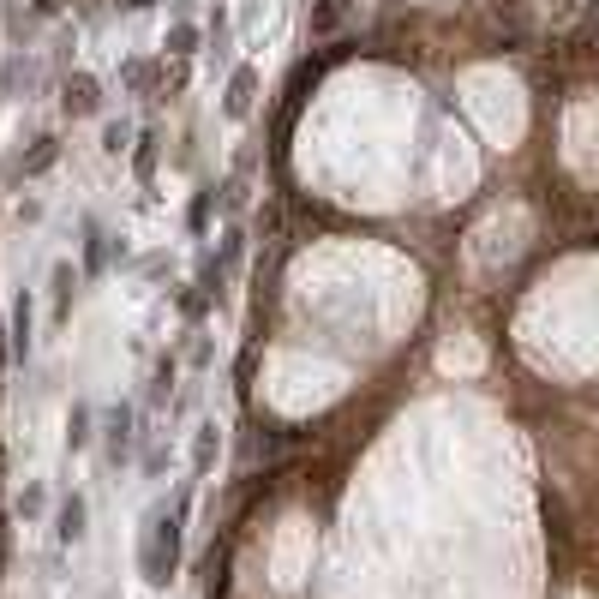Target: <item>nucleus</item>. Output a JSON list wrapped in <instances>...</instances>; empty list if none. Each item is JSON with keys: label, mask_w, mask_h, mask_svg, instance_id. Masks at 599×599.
Instances as JSON below:
<instances>
[{"label": "nucleus", "mask_w": 599, "mask_h": 599, "mask_svg": "<svg viewBox=\"0 0 599 599\" xmlns=\"http://www.w3.org/2000/svg\"><path fill=\"white\" fill-rule=\"evenodd\" d=\"M30 6H36V12H60V0H30Z\"/></svg>", "instance_id": "15"}, {"label": "nucleus", "mask_w": 599, "mask_h": 599, "mask_svg": "<svg viewBox=\"0 0 599 599\" xmlns=\"http://www.w3.org/2000/svg\"><path fill=\"white\" fill-rule=\"evenodd\" d=\"M342 24H348V0H312V18H306L312 36H336Z\"/></svg>", "instance_id": "4"}, {"label": "nucleus", "mask_w": 599, "mask_h": 599, "mask_svg": "<svg viewBox=\"0 0 599 599\" xmlns=\"http://www.w3.org/2000/svg\"><path fill=\"white\" fill-rule=\"evenodd\" d=\"M24 348H30V294L12 300V354H24Z\"/></svg>", "instance_id": "8"}, {"label": "nucleus", "mask_w": 599, "mask_h": 599, "mask_svg": "<svg viewBox=\"0 0 599 599\" xmlns=\"http://www.w3.org/2000/svg\"><path fill=\"white\" fill-rule=\"evenodd\" d=\"M36 510H42V486H24L18 492V516H36Z\"/></svg>", "instance_id": "14"}, {"label": "nucleus", "mask_w": 599, "mask_h": 599, "mask_svg": "<svg viewBox=\"0 0 599 599\" xmlns=\"http://www.w3.org/2000/svg\"><path fill=\"white\" fill-rule=\"evenodd\" d=\"M72 288H78L72 264H60V270H54V318H66V306H72Z\"/></svg>", "instance_id": "10"}, {"label": "nucleus", "mask_w": 599, "mask_h": 599, "mask_svg": "<svg viewBox=\"0 0 599 599\" xmlns=\"http://www.w3.org/2000/svg\"><path fill=\"white\" fill-rule=\"evenodd\" d=\"M138 564H144V582H156V588H168V582H174V570H180V516H168V510H156V516H150Z\"/></svg>", "instance_id": "1"}, {"label": "nucleus", "mask_w": 599, "mask_h": 599, "mask_svg": "<svg viewBox=\"0 0 599 599\" xmlns=\"http://www.w3.org/2000/svg\"><path fill=\"white\" fill-rule=\"evenodd\" d=\"M252 90H258V72H252V66H240V72H234V84H228V114H246V108H252Z\"/></svg>", "instance_id": "7"}, {"label": "nucleus", "mask_w": 599, "mask_h": 599, "mask_svg": "<svg viewBox=\"0 0 599 599\" xmlns=\"http://www.w3.org/2000/svg\"><path fill=\"white\" fill-rule=\"evenodd\" d=\"M216 450H222V438H216V426H198V444H192V468H198V474H210V462H216Z\"/></svg>", "instance_id": "9"}, {"label": "nucleus", "mask_w": 599, "mask_h": 599, "mask_svg": "<svg viewBox=\"0 0 599 599\" xmlns=\"http://www.w3.org/2000/svg\"><path fill=\"white\" fill-rule=\"evenodd\" d=\"M126 450H132V408H126V402H120V408H114V414H108V456H114V462H120V456H126Z\"/></svg>", "instance_id": "6"}, {"label": "nucleus", "mask_w": 599, "mask_h": 599, "mask_svg": "<svg viewBox=\"0 0 599 599\" xmlns=\"http://www.w3.org/2000/svg\"><path fill=\"white\" fill-rule=\"evenodd\" d=\"M54 156H60V144H54V138H36V150L24 156V174H42V168H54Z\"/></svg>", "instance_id": "11"}, {"label": "nucleus", "mask_w": 599, "mask_h": 599, "mask_svg": "<svg viewBox=\"0 0 599 599\" xmlns=\"http://www.w3.org/2000/svg\"><path fill=\"white\" fill-rule=\"evenodd\" d=\"M192 42H198V30H192V24H174L162 48H168V54H192Z\"/></svg>", "instance_id": "13"}, {"label": "nucleus", "mask_w": 599, "mask_h": 599, "mask_svg": "<svg viewBox=\"0 0 599 599\" xmlns=\"http://www.w3.org/2000/svg\"><path fill=\"white\" fill-rule=\"evenodd\" d=\"M102 108V84L90 72H72L66 78V114H96Z\"/></svg>", "instance_id": "2"}, {"label": "nucleus", "mask_w": 599, "mask_h": 599, "mask_svg": "<svg viewBox=\"0 0 599 599\" xmlns=\"http://www.w3.org/2000/svg\"><path fill=\"white\" fill-rule=\"evenodd\" d=\"M66 444H72V450L90 444V408H72V420H66Z\"/></svg>", "instance_id": "12"}, {"label": "nucleus", "mask_w": 599, "mask_h": 599, "mask_svg": "<svg viewBox=\"0 0 599 599\" xmlns=\"http://www.w3.org/2000/svg\"><path fill=\"white\" fill-rule=\"evenodd\" d=\"M54 534H60V546H78V540H84V498H78V492L60 504V522H54Z\"/></svg>", "instance_id": "5"}, {"label": "nucleus", "mask_w": 599, "mask_h": 599, "mask_svg": "<svg viewBox=\"0 0 599 599\" xmlns=\"http://www.w3.org/2000/svg\"><path fill=\"white\" fill-rule=\"evenodd\" d=\"M534 6H540V18H546L552 30H576V24L588 18L594 0H534Z\"/></svg>", "instance_id": "3"}]
</instances>
